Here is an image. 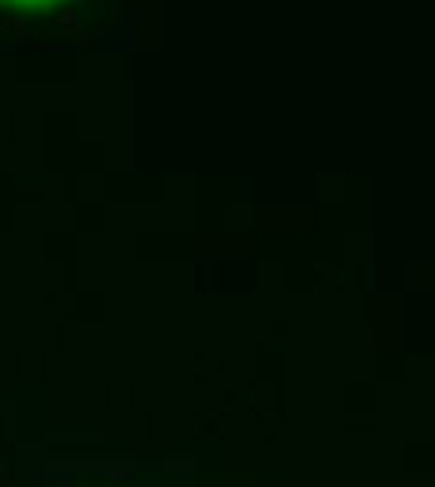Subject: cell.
Masks as SVG:
<instances>
[{
    "label": "cell",
    "instance_id": "obj_1",
    "mask_svg": "<svg viewBox=\"0 0 435 487\" xmlns=\"http://www.w3.org/2000/svg\"><path fill=\"white\" fill-rule=\"evenodd\" d=\"M23 4H38V0H23Z\"/></svg>",
    "mask_w": 435,
    "mask_h": 487
}]
</instances>
